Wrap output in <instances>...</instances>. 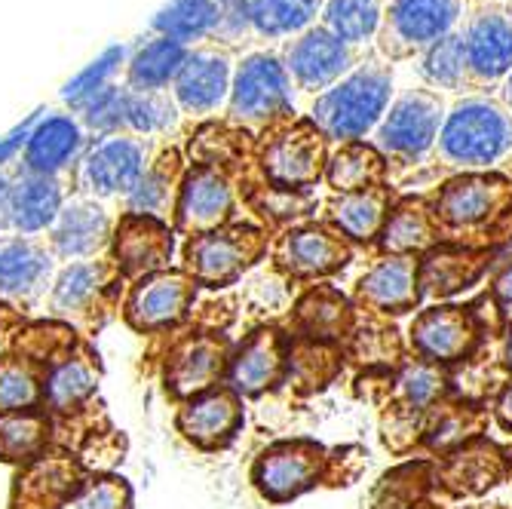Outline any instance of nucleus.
<instances>
[{
    "label": "nucleus",
    "mask_w": 512,
    "mask_h": 509,
    "mask_svg": "<svg viewBox=\"0 0 512 509\" xmlns=\"http://www.w3.org/2000/svg\"><path fill=\"white\" fill-rule=\"evenodd\" d=\"M470 4L473 0H387L375 56L390 65H411L467 22Z\"/></svg>",
    "instance_id": "5"
},
{
    "label": "nucleus",
    "mask_w": 512,
    "mask_h": 509,
    "mask_svg": "<svg viewBox=\"0 0 512 509\" xmlns=\"http://www.w3.org/2000/svg\"><path fill=\"white\" fill-rule=\"evenodd\" d=\"M65 184L53 175H37L16 166L10 184V227L22 237L50 234L62 206H65Z\"/></svg>",
    "instance_id": "19"
},
{
    "label": "nucleus",
    "mask_w": 512,
    "mask_h": 509,
    "mask_svg": "<svg viewBox=\"0 0 512 509\" xmlns=\"http://www.w3.org/2000/svg\"><path fill=\"white\" fill-rule=\"evenodd\" d=\"M476 433V411L463 405H436L433 418L424 427V439L433 451H448L463 445Z\"/></svg>",
    "instance_id": "46"
},
{
    "label": "nucleus",
    "mask_w": 512,
    "mask_h": 509,
    "mask_svg": "<svg viewBox=\"0 0 512 509\" xmlns=\"http://www.w3.org/2000/svg\"><path fill=\"white\" fill-rule=\"evenodd\" d=\"M96 393V372L83 356H65L43 378V402L53 411H71Z\"/></svg>",
    "instance_id": "39"
},
{
    "label": "nucleus",
    "mask_w": 512,
    "mask_h": 509,
    "mask_svg": "<svg viewBox=\"0 0 512 509\" xmlns=\"http://www.w3.org/2000/svg\"><path fill=\"white\" fill-rule=\"evenodd\" d=\"M448 105H451V99L424 86L417 77L411 83L399 80L396 99H393L390 111L384 114L381 126L371 132L368 142L384 154L387 163L390 160L402 163V166L424 163L436 154V142H439Z\"/></svg>",
    "instance_id": "4"
},
{
    "label": "nucleus",
    "mask_w": 512,
    "mask_h": 509,
    "mask_svg": "<svg viewBox=\"0 0 512 509\" xmlns=\"http://www.w3.org/2000/svg\"><path fill=\"white\" fill-rule=\"evenodd\" d=\"M111 237V218L105 206L92 197H74L65 200L53 230H50V246L65 261H89Z\"/></svg>",
    "instance_id": "21"
},
{
    "label": "nucleus",
    "mask_w": 512,
    "mask_h": 509,
    "mask_svg": "<svg viewBox=\"0 0 512 509\" xmlns=\"http://www.w3.org/2000/svg\"><path fill=\"white\" fill-rule=\"evenodd\" d=\"M126 59H129L126 46H111V50H108L105 56H99L86 71H80V74L62 89V99H65L71 108L80 105L86 96H92V92H99L102 86L114 83V74H117L120 68H126Z\"/></svg>",
    "instance_id": "47"
},
{
    "label": "nucleus",
    "mask_w": 512,
    "mask_h": 509,
    "mask_svg": "<svg viewBox=\"0 0 512 509\" xmlns=\"http://www.w3.org/2000/svg\"><path fill=\"white\" fill-rule=\"evenodd\" d=\"M172 255V234L163 218L126 212L114 227V258L120 273L148 276L157 273Z\"/></svg>",
    "instance_id": "22"
},
{
    "label": "nucleus",
    "mask_w": 512,
    "mask_h": 509,
    "mask_svg": "<svg viewBox=\"0 0 512 509\" xmlns=\"http://www.w3.org/2000/svg\"><path fill=\"white\" fill-rule=\"evenodd\" d=\"M77 509H129V491L117 479L92 482L74 503Z\"/></svg>",
    "instance_id": "50"
},
{
    "label": "nucleus",
    "mask_w": 512,
    "mask_h": 509,
    "mask_svg": "<svg viewBox=\"0 0 512 509\" xmlns=\"http://www.w3.org/2000/svg\"><path fill=\"white\" fill-rule=\"evenodd\" d=\"M491 298H494V307L512 319V255L497 267L494 273V283H491Z\"/></svg>",
    "instance_id": "51"
},
{
    "label": "nucleus",
    "mask_w": 512,
    "mask_h": 509,
    "mask_svg": "<svg viewBox=\"0 0 512 509\" xmlns=\"http://www.w3.org/2000/svg\"><path fill=\"white\" fill-rule=\"evenodd\" d=\"M387 0H322L319 22L325 31H332L338 40L359 53H375V40L384 22Z\"/></svg>",
    "instance_id": "30"
},
{
    "label": "nucleus",
    "mask_w": 512,
    "mask_h": 509,
    "mask_svg": "<svg viewBox=\"0 0 512 509\" xmlns=\"http://www.w3.org/2000/svg\"><path fill=\"white\" fill-rule=\"evenodd\" d=\"M411 74L421 80L424 86L442 92L445 99L467 96V53H463V34L460 28L448 34L445 40L433 43L427 53L417 56L411 65Z\"/></svg>",
    "instance_id": "33"
},
{
    "label": "nucleus",
    "mask_w": 512,
    "mask_h": 509,
    "mask_svg": "<svg viewBox=\"0 0 512 509\" xmlns=\"http://www.w3.org/2000/svg\"><path fill=\"white\" fill-rule=\"evenodd\" d=\"M488 255L460 249V246H439L421 264H417V289L421 298H451L460 289H467L479 280Z\"/></svg>",
    "instance_id": "28"
},
{
    "label": "nucleus",
    "mask_w": 512,
    "mask_h": 509,
    "mask_svg": "<svg viewBox=\"0 0 512 509\" xmlns=\"http://www.w3.org/2000/svg\"><path fill=\"white\" fill-rule=\"evenodd\" d=\"M503 473V457L494 445L488 442H473L463 451L451 454L448 464L442 470V479L448 482V488L473 494L488 488L497 476Z\"/></svg>",
    "instance_id": "40"
},
{
    "label": "nucleus",
    "mask_w": 512,
    "mask_h": 509,
    "mask_svg": "<svg viewBox=\"0 0 512 509\" xmlns=\"http://www.w3.org/2000/svg\"><path fill=\"white\" fill-rule=\"evenodd\" d=\"M10 184L13 172H0V230L10 227Z\"/></svg>",
    "instance_id": "53"
},
{
    "label": "nucleus",
    "mask_w": 512,
    "mask_h": 509,
    "mask_svg": "<svg viewBox=\"0 0 512 509\" xmlns=\"http://www.w3.org/2000/svg\"><path fill=\"white\" fill-rule=\"evenodd\" d=\"M436 237H439V221H436L433 209L421 200H405L390 209L387 224L381 230V246L390 255L411 258V252H421V249L433 246Z\"/></svg>",
    "instance_id": "37"
},
{
    "label": "nucleus",
    "mask_w": 512,
    "mask_h": 509,
    "mask_svg": "<svg viewBox=\"0 0 512 509\" xmlns=\"http://www.w3.org/2000/svg\"><path fill=\"white\" fill-rule=\"evenodd\" d=\"M503 4H506V7H509V10H512V0H503Z\"/></svg>",
    "instance_id": "57"
},
{
    "label": "nucleus",
    "mask_w": 512,
    "mask_h": 509,
    "mask_svg": "<svg viewBox=\"0 0 512 509\" xmlns=\"http://www.w3.org/2000/svg\"><path fill=\"white\" fill-rule=\"evenodd\" d=\"M500 362L512 372V322H509V329L503 335V347H500Z\"/></svg>",
    "instance_id": "55"
},
{
    "label": "nucleus",
    "mask_w": 512,
    "mask_h": 509,
    "mask_svg": "<svg viewBox=\"0 0 512 509\" xmlns=\"http://www.w3.org/2000/svg\"><path fill=\"white\" fill-rule=\"evenodd\" d=\"M243 427V405L234 390H206L178 411L181 436L200 448H221Z\"/></svg>",
    "instance_id": "20"
},
{
    "label": "nucleus",
    "mask_w": 512,
    "mask_h": 509,
    "mask_svg": "<svg viewBox=\"0 0 512 509\" xmlns=\"http://www.w3.org/2000/svg\"><path fill=\"white\" fill-rule=\"evenodd\" d=\"M482 329L467 307H430L411 322V347L417 359L433 365H451L470 359L479 347Z\"/></svg>",
    "instance_id": "16"
},
{
    "label": "nucleus",
    "mask_w": 512,
    "mask_h": 509,
    "mask_svg": "<svg viewBox=\"0 0 512 509\" xmlns=\"http://www.w3.org/2000/svg\"><path fill=\"white\" fill-rule=\"evenodd\" d=\"M255 46H283L319 22L322 0H249Z\"/></svg>",
    "instance_id": "32"
},
{
    "label": "nucleus",
    "mask_w": 512,
    "mask_h": 509,
    "mask_svg": "<svg viewBox=\"0 0 512 509\" xmlns=\"http://www.w3.org/2000/svg\"><path fill=\"white\" fill-rule=\"evenodd\" d=\"M387 172L384 154L371 142H353V145H335L325 160V181L338 194H353L365 188H378Z\"/></svg>",
    "instance_id": "34"
},
{
    "label": "nucleus",
    "mask_w": 512,
    "mask_h": 509,
    "mask_svg": "<svg viewBox=\"0 0 512 509\" xmlns=\"http://www.w3.org/2000/svg\"><path fill=\"white\" fill-rule=\"evenodd\" d=\"M191 46L151 34L129 53L123 68V86L132 92H169Z\"/></svg>",
    "instance_id": "26"
},
{
    "label": "nucleus",
    "mask_w": 512,
    "mask_h": 509,
    "mask_svg": "<svg viewBox=\"0 0 512 509\" xmlns=\"http://www.w3.org/2000/svg\"><path fill=\"white\" fill-rule=\"evenodd\" d=\"M390 203H393V197L384 184H378V188H365V191H353V194H338L329 203V221L347 240L368 243V240L381 237L387 215H390Z\"/></svg>",
    "instance_id": "31"
},
{
    "label": "nucleus",
    "mask_w": 512,
    "mask_h": 509,
    "mask_svg": "<svg viewBox=\"0 0 512 509\" xmlns=\"http://www.w3.org/2000/svg\"><path fill=\"white\" fill-rule=\"evenodd\" d=\"M460 34L470 92H497L512 74V10L503 0H476Z\"/></svg>",
    "instance_id": "7"
},
{
    "label": "nucleus",
    "mask_w": 512,
    "mask_h": 509,
    "mask_svg": "<svg viewBox=\"0 0 512 509\" xmlns=\"http://www.w3.org/2000/svg\"><path fill=\"white\" fill-rule=\"evenodd\" d=\"M53 280V255L31 237L0 240V301L25 304L46 292Z\"/></svg>",
    "instance_id": "23"
},
{
    "label": "nucleus",
    "mask_w": 512,
    "mask_h": 509,
    "mask_svg": "<svg viewBox=\"0 0 512 509\" xmlns=\"http://www.w3.org/2000/svg\"><path fill=\"white\" fill-rule=\"evenodd\" d=\"M292 117L301 114L279 50H273V46H252V50L237 53L234 86H230V99L224 111L227 126L264 135L267 129Z\"/></svg>",
    "instance_id": "3"
},
{
    "label": "nucleus",
    "mask_w": 512,
    "mask_h": 509,
    "mask_svg": "<svg viewBox=\"0 0 512 509\" xmlns=\"http://www.w3.org/2000/svg\"><path fill=\"white\" fill-rule=\"evenodd\" d=\"M356 298L378 313L414 310V304L421 301V289H417V261L408 255H387L359 280Z\"/></svg>",
    "instance_id": "25"
},
{
    "label": "nucleus",
    "mask_w": 512,
    "mask_h": 509,
    "mask_svg": "<svg viewBox=\"0 0 512 509\" xmlns=\"http://www.w3.org/2000/svg\"><path fill=\"white\" fill-rule=\"evenodd\" d=\"M442 393H445L442 368L433 362H424V359L408 362L396 378V396L411 411H424V414L433 411Z\"/></svg>",
    "instance_id": "44"
},
{
    "label": "nucleus",
    "mask_w": 512,
    "mask_h": 509,
    "mask_svg": "<svg viewBox=\"0 0 512 509\" xmlns=\"http://www.w3.org/2000/svg\"><path fill=\"white\" fill-rule=\"evenodd\" d=\"M512 206V181L500 172H460L433 197L439 227L473 230L500 218Z\"/></svg>",
    "instance_id": "11"
},
{
    "label": "nucleus",
    "mask_w": 512,
    "mask_h": 509,
    "mask_svg": "<svg viewBox=\"0 0 512 509\" xmlns=\"http://www.w3.org/2000/svg\"><path fill=\"white\" fill-rule=\"evenodd\" d=\"M295 319H298V329L304 332V338L325 344V341H338V338L350 335L353 310L341 292H335L332 286H319L301 298Z\"/></svg>",
    "instance_id": "35"
},
{
    "label": "nucleus",
    "mask_w": 512,
    "mask_h": 509,
    "mask_svg": "<svg viewBox=\"0 0 512 509\" xmlns=\"http://www.w3.org/2000/svg\"><path fill=\"white\" fill-rule=\"evenodd\" d=\"M258 160L270 184L304 191L325 172L329 142L307 117H292L261 135Z\"/></svg>",
    "instance_id": "9"
},
{
    "label": "nucleus",
    "mask_w": 512,
    "mask_h": 509,
    "mask_svg": "<svg viewBox=\"0 0 512 509\" xmlns=\"http://www.w3.org/2000/svg\"><path fill=\"white\" fill-rule=\"evenodd\" d=\"M289 368L295 372L298 384H310L319 387L322 381H329L335 375V353L325 344H307L304 350L295 353V359L289 356Z\"/></svg>",
    "instance_id": "49"
},
{
    "label": "nucleus",
    "mask_w": 512,
    "mask_h": 509,
    "mask_svg": "<svg viewBox=\"0 0 512 509\" xmlns=\"http://www.w3.org/2000/svg\"><path fill=\"white\" fill-rule=\"evenodd\" d=\"M181 178H184L181 154L175 148L163 145L157 154H151V163H148L145 175L138 178V184L129 191L126 212L163 218L166 209H175V197H178Z\"/></svg>",
    "instance_id": "29"
},
{
    "label": "nucleus",
    "mask_w": 512,
    "mask_h": 509,
    "mask_svg": "<svg viewBox=\"0 0 512 509\" xmlns=\"http://www.w3.org/2000/svg\"><path fill=\"white\" fill-rule=\"evenodd\" d=\"M105 273H108V267L96 264V261L68 264L53 283V295H50L53 310L62 313V316L86 313V307L99 298V292L105 286Z\"/></svg>",
    "instance_id": "41"
},
{
    "label": "nucleus",
    "mask_w": 512,
    "mask_h": 509,
    "mask_svg": "<svg viewBox=\"0 0 512 509\" xmlns=\"http://www.w3.org/2000/svg\"><path fill=\"white\" fill-rule=\"evenodd\" d=\"M433 160L451 172H500L512 163V114L497 92H467L448 105Z\"/></svg>",
    "instance_id": "2"
},
{
    "label": "nucleus",
    "mask_w": 512,
    "mask_h": 509,
    "mask_svg": "<svg viewBox=\"0 0 512 509\" xmlns=\"http://www.w3.org/2000/svg\"><path fill=\"white\" fill-rule=\"evenodd\" d=\"M43 390L37 384V375L31 365L22 359H4L0 362V414L13 411H31L37 408Z\"/></svg>",
    "instance_id": "45"
},
{
    "label": "nucleus",
    "mask_w": 512,
    "mask_h": 509,
    "mask_svg": "<svg viewBox=\"0 0 512 509\" xmlns=\"http://www.w3.org/2000/svg\"><path fill=\"white\" fill-rule=\"evenodd\" d=\"M283 341L273 329H258L252 332L227 359V390L237 396H261L267 387H273L283 375Z\"/></svg>",
    "instance_id": "24"
},
{
    "label": "nucleus",
    "mask_w": 512,
    "mask_h": 509,
    "mask_svg": "<svg viewBox=\"0 0 512 509\" xmlns=\"http://www.w3.org/2000/svg\"><path fill=\"white\" fill-rule=\"evenodd\" d=\"M86 148H89V132L83 129L74 111H50L43 117L37 114L19 166L25 172L62 178L65 172L77 169Z\"/></svg>",
    "instance_id": "15"
},
{
    "label": "nucleus",
    "mask_w": 512,
    "mask_h": 509,
    "mask_svg": "<svg viewBox=\"0 0 512 509\" xmlns=\"http://www.w3.org/2000/svg\"><path fill=\"white\" fill-rule=\"evenodd\" d=\"M181 111L172 92H132L126 89V132L135 138H166L178 129Z\"/></svg>",
    "instance_id": "38"
},
{
    "label": "nucleus",
    "mask_w": 512,
    "mask_h": 509,
    "mask_svg": "<svg viewBox=\"0 0 512 509\" xmlns=\"http://www.w3.org/2000/svg\"><path fill=\"white\" fill-rule=\"evenodd\" d=\"M325 464H329V457H325L322 445L316 442L307 439L279 442L255 460L252 479L267 500L286 503L310 491L322 479Z\"/></svg>",
    "instance_id": "13"
},
{
    "label": "nucleus",
    "mask_w": 512,
    "mask_h": 509,
    "mask_svg": "<svg viewBox=\"0 0 512 509\" xmlns=\"http://www.w3.org/2000/svg\"><path fill=\"white\" fill-rule=\"evenodd\" d=\"M264 234L246 224L234 227H218L209 234L191 237L188 249H184V261H188V276L200 286H224L234 283L237 276L261 255Z\"/></svg>",
    "instance_id": "12"
},
{
    "label": "nucleus",
    "mask_w": 512,
    "mask_h": 509,
    "mask_svg": "<svg viewBox=\"0 0 512 509\" xmlns=\"http://www.w3.org/2000/svg\"><path fill=\"white\" fill-rule=\"evenodd\" d=\"M424 485H427V467L424 464L402 467V470L381 479V485L375 491V503L381 509H405V506H411V500L417 494H421Z\"/></svg>",
    "instance_id": "48"
},
{
    "label": "nucleus",
    "mask_w": 512,
    "mask_h": 509,
    "mask_svg": "<svg viewBox=\"0 0 512 509\" xmlns=\"http://www.w3.org/2000/svg\"><path fill=\"white\" fill-rule=\"evenodd\" d=\"M234 184L221 166L197 163L184 169V178L178 184L175 197V221L188 234H209L230 221L234 215Z\"/></svg>",
    "instance_id": "14"
},
{
    "label": "nucleus",
    "mask_w": 512,
    "mask_h": 509,
    "mask_svg": "<svg viewBox=\"0 0 512 509\" xmlns=\"http://www.w3.org/2000/svg\"><path fill=\"white\" fill-rule=\"evenodd\" d=\"M151 163V148L145 138H135L129 132L92 138L83 151L77 169L71 172L77 191L92 200L129 197Z\"/></svg>",
    "instance_id": "10"
},
{
    "label": "nucleus",
    "mask_w": 512,
    "mask_h": 509,
    "mask_svg": "<svg viewBox=\"0 0 512 509\" xmlns=\"http://www.w3.org/2000/svg\"><path fill=\"white\" fill-rule=\"evenodd\" d=\"M276 50L289 71L301 117L307 114V108L322 96V92H329L341 77H347L365 59V53L353 50V46L338 40L322 25L307 28L304 34L286 40L283 46H276Z\"/></svg>",
    "instance_id": "6"
},
{
    "label": "nucleus",
    "mask_w": 512,
    "mask_h": 509,
    "mask_svg": "<svg viewBox=\"0 0 512 509\" xmlns=\"http://www.w3.org/2000/svg\"><path fill=\"white\" fill-rule=\"evenodd\" d=\"M347 258H350L347 240L335 227H325V224L292 227L276 246L279 267L298 276V280H313V276L335 273L347 264Z\"/></svg>",
    "instance_id": "18"
},
{
    "label": "nucleus",
    "mask_w": 512,
    "mask_h": 509,
    "mask_svg": "<svg viewBox=\"0 0 512 509\" xmlns=\"http://www.w3.org/2000/svg\"><path fill=\"white\" fill-rule=\"evenodd\" d=\"M399 89V65L381 56H365L347 77H341L329 92L307 108V120L325 135L329 145L368 142L390 111Z\"/></svg>",
    "instance_id": "1"
},
{
    "label": "nucleus",
    "mask_w": 512,
    "mask_h": 509,
    "mask_svg": "<svg viewBox=\"0 0 512 509\" xmlns=\"http://www.w3.org/2000/svg\"><path fill=\"white\" fill-rule=\"evenodd\" d=\"M34 120H37V114H34L25 126H19V129H13L10 135L0 138V172H7L10 163L22 160V151H25V142H28V132H31V126H34Z\"/></svg>",
    "instance_id": "52"
},
{
    "label": "nucleus",
    "mask_w": 512,
    "mask_h": 509,
    "mask_svg": "<svg viewBox=\"0 0 512 509\" xmlns=\"http://www.w3.org/2000/svg\"><path fill=\"white\" fill-rule=\"evenodd\" d=\"M50 424L40 411L0 414V460H31L43 451Z\"/></svg>",
    "instance_id": "42"
},
{
    "label": "nucleus",
    "mask_w": 512,
    "mask_h": 509,
    "mask_svg": "<svg viewBox=\"0 0 512 509\" xmlns=\"http://www.w3.org/2000/svg\"><path fill=\"white\" fill-rule=\"evenodd\" d=\"M473 4H476V0H473Z\"/></svg>",
    "instance_id": "58"
},
{
    "label": "nucleus",
    "mask_w": 512,
    "mask_h": 509,
    "mask_svg": "<svg viewBox=\"0 0 512 509\" xmlns=\"http://www.w3.org/2000/svg\"><path fill=\"white\" fill-rule=\"evenodd\" d=\"M234 68H237V53L227 46L206 40L188 50L175 83H172V99L181 111L194 123H209L215 117H224L230 86H234Z\"/></svg>",
    "instance_id": "8"
},
{
    "label": "nucleus",
    "mask_w": 512,
    "mask_h": 509,
    "mask_svg": "<svg viewBox=\"0 0 512 509\" xmlns=\"http://www.w3.org/2000/svg\"><path fill=\"white\" fill-rule=\"evenodd\" d=\"M227 368V356H224V344L218 338L200 335L184 341L172 356H169V368H166V387L175 396H197L212 390V384L224 375Z\"/></svg>",
    "instance_id": "27"
},
{
    "label": "nucleus",
    "mask_w": 512,
    "mask_h": 509,
    "mask_svg": "<svg viewBox=\"0 0 512 509\" xmlns=\"http://www.w3.org/2000/svg\"><path fill=\"white\" fill-rule=\"evenodd\" d=\"M497 421L503 427L512 430V381L500 390V399H497Z\"/></svg>",
    "instance_id": "54"
},
{
    "label": "nucleus",
    "mask_w": 512,
    "mask_h": 509,
    "mask_svg": "<svg viewBox=\"0 0 512 509\" xmlns=\"http://www.w3.org/2000/svg\"><path fill=\"white\" fill-rule=\"evenodd\" d=\"M497 96H500V102H503V105L509 108V114H512V74L503 80V86L497 89Z\"/></svg>",
    "instance_id": "56"
},
{
    "label": "nucleus",
    "mask_w": 512,
    "mask_h": 509,
    "mask_svg": "<svg viewBox=\"0 0 512 509\" xmlns=\"http://www.w3.org/2000/svg\"><path fill=\"white\" fill-rule=\"evenodd\" d=\"M194 301V280L178 270H157L142 276L126 301V319L138 332L169 329L188 313Z\"/></svg>",
    "instance_id": "17"
},
{
    "label": "nucleus",
    "mask_w": 512,
    "mask_h": 509,
    "mask_svg": "<svg viewBox=\"0 0 512 509\" xmlns=\"http://www.w3.org/2000/svg\"><path fill=\"white\" fill-rule=\"evenodd\" d=\"M77 470L68 460H37L28 467L25 479H19V491L25 497V509L56 506L74 491Z\"/></svg>",
    "instance_id": "43"
},
{
    "label": "nucleus",
    "mask_w": 512,
    "mask_h": 509,
    "mask_svg": "<svg viewBox=\"0 0 512 509\" xmlns=\"http://www.w3.org/2000/svg\"><path fill=\"white\" fill-rule=\"evenodd\" d=\"M224 0H172L166 10L154 19L151 31L184 46H197L215 37L221 22Z\"/></svg>",
    "instance_id": "36"
}]
</instances>
